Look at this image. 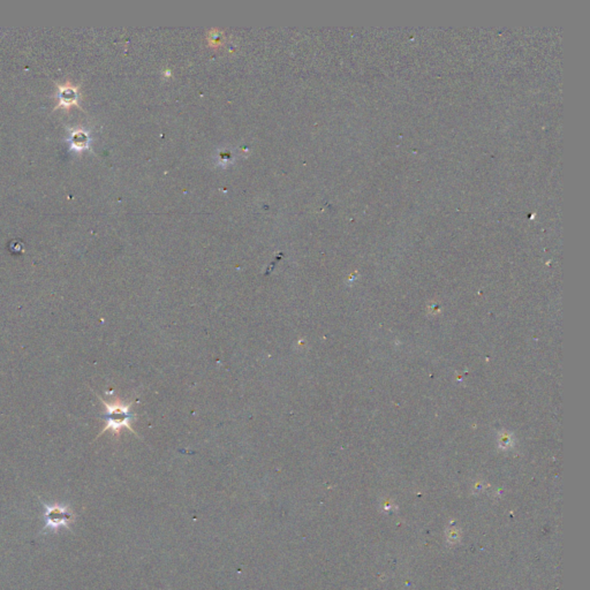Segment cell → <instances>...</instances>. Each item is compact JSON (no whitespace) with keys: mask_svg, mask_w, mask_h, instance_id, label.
<instances>
[{"mask_svg":"<svg viewBox=\"0 0 590 590\" xmlns=\"http://www.w3.org/2000/svg\"><path fill=\"white\" fill-rule=\"evenodd\" d=\"M55 87H57V95H55V100H57V104L54 105L53 111H57L59 109H64L69 111L72 107L76 106L81 109V105L78 103L80 98V84H74L71 80H66L65 82H54Z\"/></svg>","mask_w":590,"mask_h":590,"instance_id":"7a4b0ae2","label":"cell"},{"mask_svg":"<svg viewBox=\"0 0 590 590\" xmlns=\"http://www.w3.org/2000/svg\"><path fill=\"white\" fill-rule=\"evenodd\" d=\"M98 398H100L102 404L105 406L106 414L104 416V419L106 421V424L104 429L102 430L97 437H100L101 435L106 431H112L118 436L124 428L128 429L130 432L136 434L132 428V424H130L134 421V419L136 418V415L130 410V407H132L133 402L124 404V402L118 399V398H116L114 401L109 402L105 401L104 399H102V397L100 396H98Z\"/></svg>","mask_w":590,"mask_h":590,"instance_id":"6da1fadb","label":"cell"},{"mask_svg":"<svg viewBox=\"0 0 590 590\" xmlns=\"http://www.w3.org/2000/svg\"><path fill=\"white\" fill-rule=\"evenodd\" d=\"M67 142L72 151L81 152L90 146V135L82 126H76L68 129Z\"/></svg>","mask_w":590,"mask_h":590,"instance_id":"3957f363","label":"cell"},{"mask_svg":"<svg viewBox=\"0 0 590 590\" xmlns=\"http://www.w3.org/2000/svg\"><path fill=\"white\" fill-rule=\"evenodd\" d=\"M72 513H69L67 507L60 506V505H52V506H46V524L50 528H59L63 527L65 524L69 522L72 519Z\"/></svg>","mask_w":590,"mask_h":590,"instance_id":"277c9868","label":"cell"}]
</instances>
